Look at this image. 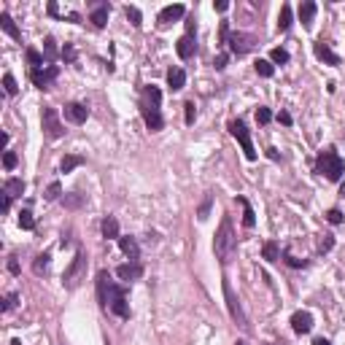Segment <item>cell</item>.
Here are the masks:
<instances>
[{"label":"cell","mask_w":345,"mask_h":345,"mask_svg":"<svg viewBox=\"0 0 345 345\" xmlns=\"http://www.w3.org/2000/svg\"><path fill=\"white\" fill-rule=\"evenodd\" d=\"M97 300L103 310H113L119 318H130V305H127V289L111 283L108 270L97 272Z\"/></svg>","instance_id":"obj_1"},{"label":"cell","mask_w":345,"mask_h":345,"mask_svg":"<svg viewBox=\"0 0 345 345\" xmlns=\"http://www.w3.org/2000/svg\"><path fill=\"white\" fill-rule=\"evenodd\" d=\"M159 103H162V92L156 89L154 84H148L143 89V95H140V113H143V122H146V127L151 132H159L164 127Z\"/></svg>","instance_id":"obj_2"},{"label":"cell","mask_w":345,"mask_h":345,"mask_svg":"<svg viewBox=\"0 0 345 345\" xmlns=\"http://www.w3.org/2000/svg\"><path fill=\"white\" fill-rule=\"evenodd\" d=\"M213 251H216V259L221 264H229L235 254H238V235L232 229V218L224 216L221 218V226H218L216 238H213Z\"/></svg>","instance_id":"obj_3"},{"label":"cell","mask_w":345,"mask_h":345,"mask_svg":"<svg viewBox=\"0 0 345 345\" xmlns=\"http://www.w3.org/2000/svg\"><path fill=\"white\" fill-rule=\"evenodd\" d=\"M316 172L326 176V181H340L342 172H345V162L340 159V154H337L334 148H326V151H321V154H318Z\"/></svg>","instance_id":"obj_4"},{"label":"cell","mask_w":345,"mask_h":345,"mask_svg":"<svg viewBox=\"0 0 345 345\" xmlns=\"http://www.w3.org/2000/svg\"><path fill=\"white\" fill-rule=\"evenodd\" d=\"M229 132H232V138L243 146V151H246V159L254 162V159H256V151H254V143H251V132H248V127H246V124H243L240 119H232V122H229Z\"/></svg>","instance_id":"obj_5"},{"label":"cell","mask_w":345,"mask_h":345,"mask_svg":"<svg viewBox=\"0 0 345 345\" xmlns=\"http://www.w3.org/2000/svg\"><path fill=\"white\" fill-rule=\"evenodd\" d=\"M41 124H43V132L49 135L51 140H57L65 135V124L60 122V113L57 108H43V116H41Z\"/></svg>","instance_id":"obj_6"},{"label":"cell","mask_w":345,"mask_h":345,"mask_svg":"<svg viewBox=\"0 0 345 345\" xmlns=\"http://www.w3.org/2000/svg\"><path fill=\"white\" fill-rule=\"evenodd\" d=\"M84 270H86V254H84V251H78L73 264H70V267L65 270V275H62V283H65L68 289H76L78 280L84 278Z\"/></svg>","instance_id":"obj_7"},{"label":"cell","mask_w":345,"mask_h":345,"mask_svg":"<svg viewBox=\"0 0 345 345\" xmlns=\"http://www.w3.org/2000/svg\"><path fill=\"white\" fill-rule=\"evenodd\" d=\"M224 300H226V308H229V316H232V321L238 326H243V329H248V321H246V316H243V310H240V300L235 297V292H232V286H229V280L224 278Z\"/></svg>","instance_id":"obj_8"},{"label":"cell","mask_w":345,"mask_h":345,"mask_svg":"<svg viewBox=\"0 0 345 345\" xmlns=\"http://www.w3.org/2000/svg\"><path fill=\"white\" fill-rule=\"evenodd\" d=\"M60 76V68L57 65H46V68H38V70H30V81H33L38 89H49V84Z\"/></svg>","instance_id":"obj_9"},{"label":"cell","mask_w":345,"mask_h":345,"mask_svg":"<svg viewBox=\"0 0 345 345\" xmlns=\"http://www.w3.org/2000/svg\"><path fill=\"white\" fill-rule=\"evenodd\" d=\"M226 43H229L232 54L243 57V54H248L256 46V38L254 35H246V33H229V41H226Z\"/></svg>","instance_id":"obj_10"},{"label":"cell","mask_w":345,"mask_h":345,"mask_svg":"<svg viewBox=\"0 0 345 345\" xmlns=\"http://www.w3.org/2000/svg\"><path fill=\"white\" fill-rule=\"evenodd\" d=\"M186 14V6H181V3H176V6H167V9H162L159 11V25L162 27H167V25H172V22H178Z\"/></svg>","instance_id":"obj_11"},{"label":"cell","mask_w":345,"mask_h":345,"mask_svg":"<svg viewBox=\"0 0 345 345\" xmlns=\"http://www.w3.org/2000/svg\"><path fill=\"white\" fill-rule=\"evenodd\" d=\"M86 116H89V108L81 105V103H68L65 105V119L73 122V124H84Z\"/></svg>","instance_id":"obj_12"},{"label":"cell","mask_w":345,"mask_h":345,"mask_svg":"<svg viewBox=\"0 0 345 345\" xmlns=\"http://www.w3.org/2000/svg\"><path fill=\"white\" fill-rule=\"evenodd\" d=\"M292 329L297 334H308L313 329V316H310V313H305V310L294 313V316H292Z\"/></svg>","instance_id":"obj_13"},{"label":"cell","mask_w":345,"mask_h":345,"mask_svg":"<svg viewBox=\"0 0 345 345\" xmlns=\"http://www.w3.org/2000/svg\"><path fill=\"white\" fill-rule=\"evenodd\" d=\"M176 51H178V57L181 60H189V57H194V51H197V43H194V35H181L178 38V43H176Z\"/></svg>","instance_id":"obj_14"},{"label":"cell","mask_w":345,"mask_h":345,"mask_svg":"<svg viewBox=\"0 0 345 345\" xmlns=\"http://www.w3.org/2000/svg\"><path fill=\"white\" fill-rule=\"evenodd\" d=\"M313 51H316V57L321 60V62H326V65H340V57L329 49V43H324V41H316L313 43Z\"/></svg>","instance_id":"obj_15"},{"label":"cell","mask_w":345,"mask_h":345,"mask_svg":"<svg viewBox=\"0 0 345 345\" xmlns=\"http://www.w3.org/2000/svg\"><path fill=\"white\" fill-rule=\"evenodd\" d=\"M116 275L122 280H135V278L143 275V267H140L138 262H127V264H119V267H116Z\"/></svg>","instance_id":"obj_16"},{"label":"cell","mask_w":345,"mask_h":345,"mask_svg":"<svg viewBox=\"0 0 345 345\" xmlns=\"http://www.w3.org/2000/svg\"><path fill=\"white\" fill-rule=\"evenodd\" d=\"M119 246H122L124 254H127L130 262H138V259H140V248H138L135 238H130V235H127V238H119Z\"/></svg>","instance_id":"obj_17"},{"label":"cell","mask_w":345,"mask_h":345,"mask_svg":"<svg viewBox=\"0 0 345 345\" xmlns=\"http://www.w3.org/2000/svg\"><path fill=\"white\" fill-rule=\"evenodd\" d=\"M0 27H3V33H9L11 38H14V41H19V38H22V33H19V27H17V22H14L11 17H9V14H0Z\"/></svg>","instance_id":"obj_18"},{"label":"cell","mask_w":345,"mask_h":345,"mask_svg":"<svg viewBox=\"0 0 345 345\" xmlns=\"http://www.w3.org/2000/svg\"><path fill=\"white\" fill-rule=\"evenodd\" d=\"M100 229H103V238H108V240L119 238V221H116L113 216H105L103 224H100Z\"/></svg>","instance_id":"obj_19"},{"label":"cell","mask_w":345,"mask_h":345,"mask_svg":"<svg viewBox=\"0 0 345 345\" xmlns=\"http://www.w3.org/2000/svg\"><path fill=\"white\" fill-rule=\"evenodd\" d=\"M313 17H316V3L313 0H305V3L300 6V22L305 27H310L313 25Z\"/></svg>","instance_id":"obj_20"},{"label":"cell","mask_w":345,"mask_h":345,"mask_svg":"<svg viewBox=\"0 0 345 345\" xmlns=\"http://www.w3.org/2000/svg\"><path fill=\"white\" fill-rule=\"evenodd\" d=\"M167 84H170V89H184L186 73H184L181 68H170V70H167Z\"/></svg>","instance_id":"obj_21"},{"label":"cell","mask_w":345,"mask_h":345,"mask_svg":"<svg viewBox=\"0 0 345 345\" xmlns=\"http://www.w3.org/2000/svg\"><path fill=\"white\" fill-rule=\"evenodd\" d=\"M22 192H25V181L22 178H9L3 184V194H9V197H19Z\"/></svg>","instance_id":"obj_22"},{"label":"cell","mask_w":345,"mask_h":345,"mask_svg":"<svg viewBox=\"0 0 345 345\" xmlns=\"http://www.w3.org/2000/svg\"><path fill=\"white\" fill-rule=\"evenodd\" d=\"M108 14H111V9H108V3H103V6H97L95 11H92V25L95 27H105V22H108Z\"/></svg>","instance_id":"obj_23"},{"label":"cell","mask_w":345,"mask_h":345,"mask_svg":"<svg viewBox=\"0 0 345 345\" xmlns=\"http://www.w3.org/2000/svg\"><path fill=\"white\" fill-rule=\"evenodd\" d=\"M238 202H240V205H243V226H248V229H251V226H254V224H256V216H254V208H251V205H248V200H246V197H238Z\"/></svg>","instance_id":"obj_24"},{"label":"cell","mask_w":345,"mask_h":345,"mask_svg":"<svg viewBox=\"0 0 345 345\" xmlns=\"http://www.w3.org/2000/svg\"><path fill=\"white\" fill-rule=\"evenodd\" d=\"M262 256L267 259V262H278V259H280V246L275 240H267V243H264V248H262Z\"/></svg>","instance_id":"obj_25"},{"label":"cell","mask_w":345,"mask_h":345,"mask_svg":"<svg viewBox=\"0 0 345 345\" xmlns=\"http://www.w3.org/2000/svg\"><path fill=\"white\" fill-rule=\"evenodd\" d=\"M25 57H27V65H33V70H38V68H46V65H49L43 54H41V51H35V49H27V51H25Z\"/></svg>","instance_id":"obj_26"},{"label":"cell","mask_w":345,"mask_h":345,"mask_svg":"<svg viewBox=\"0 0 345 345\" xmlns=\"http://www.w3.org/2000/svg\"><path fill=\"white\" fill-rule=\"evenodd\" d=\"M49 262H51V254H49V251H43V254H38V256H35V262H33V270H35V275H43V272L49 270Z\"/></svg>","instance_id":"obj_27"},{"label":"cell","mask_w":345,"mask_h":345,"mask_svg":"<svg viewBox=\"0 0 345 345\" xmlns=\"http://www.w3.org/2000/svg\"><path fill=\"white\" fill-rule=\"evenodd\" d=\"M292 27V6H283L278 14V30L280 33H286V30Z\"/></svg>","instance_id":"obj_28"},{"label":"cell","mask_w":345,"mask_h":345,"mask_svg":"<svg viewBox=\"0 0 345 345\" xmlns=\"http://www.w3.org/2000/svg\"><path fill=\"white\" fill-rule=\"evenodd\" d=\"M84 164V156H76V154H70V156H65V159H62V172H70V170H76V167H81Z\"/></svg>","instance_id":"obj_29"},{"label":"cell","mask_w":345,"mask_h":345,"mask_svg":"<svg viewBox=\"0 0 345 345\" xmlns=\"http://www.w3.org/2000/svg\"><path fill=\"white\" fill-rule=\"evenodd\" d=\"M43 57H46V62H49V65L54 62V57H57V41H54L51 35L43 41Z\"/></svg>","instance_id":"obj_30"},{"label":"cell","mask_w":345,"mask_h":345,"mask_svg":"<svg viewBox=\"0 0 345 345\" xmlns=\"http://www.w3.org/2000/svg\"><path fill=\"white\" fill-rule=\"evenodd\" d=\"M254 68H256V73L262 76V78H270L272 73H275V68H272V62H270V60H256V62H254Z\"/></svg>","instance_id":"obj_31"},{"label":"cell","mask_w":345,"mask_h":345,"mask_svg":"<svg viewBox=\"0 0 345 345\" xmlns=\"http://www.w3.org/2000/svg\"><path fill=\"white\" fill-rule=\"evenodd\" d=\"M210 205H213V194H205V200H202V205H200V210H197V218L200 221H205V218L210 216Z\"/></svg>","instance_id":"obj_32"},{"label":"cell","mask_w":345,"mask_h":345,"mask_svg":"<svg viewBox=\"0 0 345 345\" xmlns=\"http://www.w3.org/2000/svg\"><path fill=\"white\" fill-rule=\"evenodd\" d=\"M332 246H334V235H321V240H318V254H329L332 251Z\"/></svg>","instance_id":"obj_33"},{"label":"cell","mask_w":345,"mask_h":345,"mask_svg":"<svg viewBox=\"0 0 345 345\" xmlns=\"http://www.w3.org/2000/svg\"><path fill=\"white\" fill-rule=\"evenodd\" d=\"M124 14H127V19L132 22V27H140V25H143V17H140V11L135 9V6H127V9H124Z\"/></svg>","instance_id":"obj_34"},{"label":"cell","mask_w":345,"mask_h":345,"mask_svg":"<svg viewBox=\"0 0 345 345\" xmlns=\"http://www.w3.org/2000/svg\"><path fill=\"white\" fill-rule=\"evenodd\" d=\"M3 86H6V92H9V95H17V92H19L17 78H14L11 73H6V76H3Z\"/></svg>","instance_id":"obj_35"},{"label":"cell","mask_w":345,"mask_h":345,"mask_svg":"<svg viewBox=\"0 0 345 345\" xmlns=\"http://www.w3.org/2000/svg\"><path fill=\"white\" fill-rule=\"evenodd\" d=\"M60 194H62V186H60L57 181H51V184H49V189H46V200L54 202V200H60Z\"/></svg>","instance_id":"obj_36"},{"label":"cell","mask_w":345,"mask_h":345,"mask_svg":"<svg viewBox=\"0 0 345 345\" xmlns=\"http://www.w3.org/2000/svg\"><path fill=\"white\" fill-rule=\"evenodd\" d=\"M19 226H22V229H33V226H35L33 213H30V210H22V213H19Z\"/></svg>","instance_id":"obj_37"},{"label":"cell","mask_w":345,"mask_h":345,"mask_svg":"<svg viewBox=\"0 0 345 345\" xmlns=\"http://www.w3.org/2000/svg\"><path fill=\"white\" fill-rule=\"evenodd\" d=\"M184 113H186V124H194V119H197V105L189 100V103L184 105Z\"/></svg>","instance_id":"obj_38"},{"label":"cell","mask_w":345,"mask_h":345,"mask_svg":"<svg viewBox=\"0 0 345 345\" xmlns=\"http://www.w3.org/2000/svg\"><path fill=\"white\" fill-rule=\"evenodd\" d=\"M270 60L278 62V65H283V62H289V51H286V49H272Z\"/></svg>","instance_id":"obj_39"},{"label":"cell","mask_w":345,"mask_h":345,"mask_svg":"<svg viewBox=\"0 0 345 345\" xmlns=\"http://www.w3.org/2000/svg\"><path fill=\"white\" fill-rule=\"evenodd\" d=\"M283 262L289 264V267H305V264H308V262H305V259H297V256H292V254H289V251L283 254Z\"/></svg>","instance_id":"obj_40"},{"label":"cell","mask_w":345,"mask_h":345,"mask_svg":"<svg viewBox=\"0 0 345 345\" xmlns=\"http://www.w3.org/2000/svg\"><path fill=\"white\" fill-rule=\"evenodd\" d=\"M256 122H259V124H270V122H272L270 108H259V111H256Z\"/></svg>","instance_id":"obj_41"},{"label":"cell","mask_w":345,"mask_h":345,"mask_svg":"<svg viewBox=\"0 0 345 345\" xmlns=\"http://www.w3.org/2000/svg\"><path fill=\"white\" fill-rule=\"evenodd\" d=\"M3 167H6V170H14V167H17V154H14V151H6V154H3Z\"/></svg>","instance_id":"obj_42"},{"label":"cell","mask_w":345,"mask_h":345,"mask_svg":"<svg viewBox=\"0 0 345 345\" xmlns=\"http://www.w3.org/2000/svg\"><path fill=\"white\" fill-rule=\"evenodd\" d=\"M326 221H329V224H342V213H340L337 208L326 210Z\"/></svg>","instance_id":"obj_43"},{"label":"cell","mask_w":345,"mask_h":345,"mask_svg":"<svg viewBox=\"0 0 345 345\" xmlns=\"http://www.w3.org/2000/svg\"><path fill=\"white\" fill-rule=\"evenodd\" d=\"M17 300H19L17 294H6V300H3V313H9L14 305H17Z\"/></svg>","instance_id":"obj_44"},{"label":"cell","mask_w":345,"mask_h":345,"mask_svg":"<svg viewBox=\"0 0 345 345\" xmlns=\"http://www.w3.org/2000/svg\"><path fill=\"white\" fill-rule=\"evenodd\" d=\"M62 60H65V62H73L76 60V49L70 43H65V49H62Z\"/></svg>","instance_id":"obj_45"},{"label":"cell","mask_w":345,"mask_h":345,"mask_svg":"<svg viewBox=\"0 0 345 345\" xmlns=\"http://www.w3.org/2000/svg\"><path fill=\"white\" fill-rule=\"evenodd\" d=\"M226 62H229V54H218V57L213 60V68H216V70H224Z\"/></svg>","instance_id":"obj_46"},{"label":"cell","mask_w":345,"mask_h":345,"mask_svg":"<svg viewBox=\"0 0 345 345\" xmlns=\"http://www.w3.org/2000/svg\"><path fill=\"white\" fill-rule=\"evenodd\" d=\"M65 205H68V208H78V205H81V197H78V194H73V197H65Z\"/></svg>","instance_id":"obj_47"},{"label":"cell","mask_w":345,"mask_h":345,"mask_svg":"<svg viewBox=\"0 0 345 345\" xmlns=\"http://www.w3.org/2000/svg\"><path fill=\"white\" fill-rule=\"evenodd\" d=\"M278 122H280V124H292V113H289V111H280V113H278Z\"/></svg>","instance_id":"obj_48"},{"label":"cell","mask_w":345,"mask_h":345,"mask_svg":"<svg viewBox=\"0 0 345 345\" xmlns=\"http://www.w3.org/2000/svg\"><path fill=\"white\" fill-rule=\"evenodd\" d=\"M9 208H11V197H9V194H3V213H9Z\"/></svg>","instance_id":"obj_49"},{"label":"cell","mask_w":345,"mask_h":345,"mask_svg":"<svg viewBox=\"0 0 345 345\" xmlns=\"http://www.w3.org/2000/svg\"><path fill=\"white\" fill-rule=\"evenodd\" d=\"M9 272H14V275H17V272H19V264H17V259H11V262H9Z\"/></svg>","instance_id":"obj_50"},{"label":"cell","mask_w":345,"mask_h":345,"mask_svg":"<svg viewBox=\"0 0 345 345\" xmlns=\"http://www.w3.org/2000/svg\"><path fill=\"white\" fill-rule=\"evenodd\" d=\"M267 156H270V159H280V154H278V148H267Z\"/></svg>","instance_id":"obj_51"},{"label":"cell","mask_w":345,"mask_h":345,"mask_svg":"<svg viewBox=\"0 0 345 345\" xmlns=\"http://www.w3.org/2000/svg\"><path fill=\"white\" fill-rule=\"evenodd\" d=\"M226 9H229V3H224V0H218V3H216V11H226Z\"/></svg>","instance_id":"obj_52"},{"label":"cell","mask_w":345,"mask_h":345,"mask_svg":"<svg viewBox=\"0 0 345 345\" xmlns=\"http://www.w3.org/2000/svg\"><path fill=\"white\" fill-rule=\"evenodd\" d=\"M313 345H332V342H329V340H324V337H318V340L313 342Z\"/></svg>","instance_id":"obj_53"},{"label":"cell","mask_w":345,"mask_h":345,"mask_svg":"<svg viewBox=\"0 0 345 345\" xmlns=\"http://www.w3.org/2000/svg\"><path fill=\"white\" fill-rule=\"evenodd\" d=\"M235 345H248V342H243V340H238V342H235Z\"/></svg>","instance_id":"obj_54"},{"label":"cell","mask_w":345,"mask_h":345,"mask_svg":"<svg viewBox=\"0 0 345 345\" xmlns=\"http://www.w3.org/2000/svg\"><path fill=\"white\" fill-rule=\"evenodd\" d=\"M264 345H278V342H264ZM280 345H283V342H280Z\"/></svg>","instance_id":"obj_55"},{"label":"cell","mask_w":345,"mask_h":345,"mask_svg":"<svg viewBox=\"0 0 345 345\" xmlns=\"http://www.w3.org/2000/svg\"><path fill=\"white\" fill-rule=\"evenodd\" d=\"M340 192H342V194H345V184H342V186H340Z\"/></svg>","instance_id":"obj_56"}]
</instances>
